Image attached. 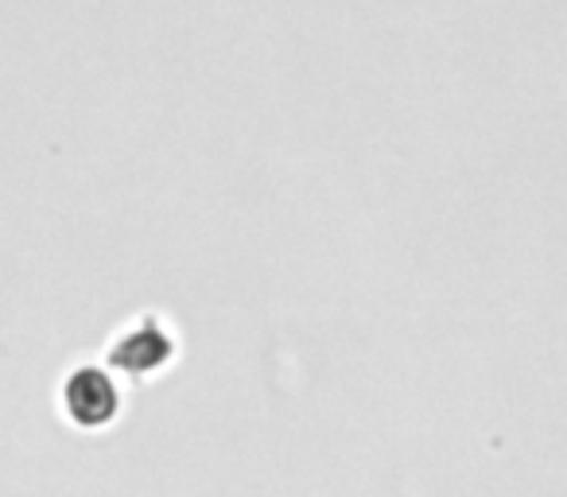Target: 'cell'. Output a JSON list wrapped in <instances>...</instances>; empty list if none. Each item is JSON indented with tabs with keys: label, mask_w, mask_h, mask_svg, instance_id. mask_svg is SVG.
Wrapping results in <instances>:
<instances>
[{
	"label": "cell",
	"mask_w": 567,
	"mask_h": 497,
	"mask_svg": "<svg viewBox=\"0 0 567 497\" xmlns=\"http://www.w3.org/2000/svg\"><path fill=\"white\" fill-rule=\"evenodd\" d=\"M59 412L79 432H105L125 412V385L110 362H79L59 381Z\"/></svg>",
	"instance_id": "cell-1"
},
{
	"label": "cell",
	"mask_w": 567,
	"mask_h": 497,
	"mask_svg": "<svg viewBox=\"0 0 567 497\" xmlns=\"http://www.w3.org/2000/svg\"><path fill=\"white\" fill-rule=\"evenodd\" d=\"M175 358H179V334L159 311H141L136 319H128L105 346V362L113 370L141 381L159 377Z\"/></svg>",
	"instance_id": "cell-2"
}]
</instances>
